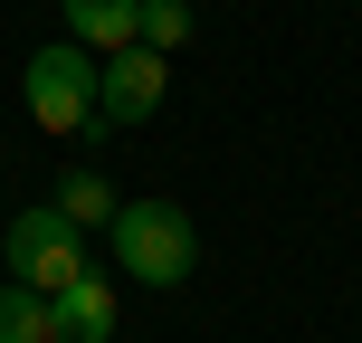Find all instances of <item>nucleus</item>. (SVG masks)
I'll return each mask as SVG.
<instances>
[{"label":"nucleus","instance_id":"1","mask_svg":"<svg viewBox=\"0 0 362 343\" xmlns=\"http://www.w3.org/2000/svg\"><path fill=\"white\" fill-rule=\"evenodd\" d=\"M105 238H115V267H124L134 286H181V277L200 267V229H191L181 200H124Z\"/></svg>","mask_w":362,"mask_h":343},{"label":"nucleus","instance_id":"2","mask_svg":"<svg viewBox=\"0 0 362 343\" xmlns=\"http://www.w3.org/2000/svg\"><path fill=\"white\" fill-rule=\"evenodd\" d=\"M95 67H105L95 48H76V38H48V48L19 67L29 124H38V134H95Z\"/></svg>","mask_w":362,"mask_h":343},{"label":"nucleus","instance_id":"3","mask_svg":"<svg viewBox=\"0 0 362 343\" xmlns=\"http://www.w3.org/2000/svg\"><path fill=\"white\" fill-rule=\"evenodd\" d=\"M10 277L38 286V296H67L76 277H95L86 267V229H67L57 210H19L10 219Z\"/></svg>","mask_w":362,"mask_h":343},{"label":"nucleus","instance_id":"4","mask_svg":"<svg viewBox=\"0 0 362 343\" xmlns=\"http://www.w3.org/2000/svg\"><path fill=\"white\" fill-rule=\"evenodd\" d=\"M163 86H172V57H153L144 38L115 48L105 67H95V134H134L153 105H163Z\"/></svg>","mask_w":362,"mask_h":343},{"label":"nucleus","instance_id":"5","mask_svg":"<svg viewBox=\"0 0 362 343\" xmlns=\"http://www.w3.org/2000/svg\"><path fill=\"white\" fill-rule=\"evenodd\" d=\"M57 19H67L76 48H105V57L144 38V0H57Z\"/></svg>","mask_w":362,"mask_h":343},{"label":"nucleus","instance_id":"6","mask_svg":"<svg viewBox=\"0 0 362 343\" xmlns=\"http://www.w3.org/2000/svg\"><path fill=\"white\" fill-rule=\"evenodd\" d=\"M57 343H115V277H76L57 296Z\"/></svg>","mask_w":362,"mask_h":343},{"label":"nucleus","instance_id":"7","mask_svg":"<svg viewBox=\"0 0 362 343\" xmlns=\"http://www.w3.org/2000/svg\"><path fill=\"white\" fill-rule=\"evenodd\" d=\"M48 210L67 219V229H115V210H124V200H115V181H105V172H67Z\"/></svg>","mask_w":362,"mask_h":343},{"label":"nucleus","instance_id":"8","mask_svg":"<svg viewBox=\"0 0 362 343\" xmlns=\"http://www.w3.org/2000/svg\"><path fill=\"white\" fill-rule=\"evenodd\" d=\"M0 343H57V296H38V286H0Z\"/></svg>","mask_w":362,"mask_h":343},{"label":"nucleus","instance_id":"9","mask_svg":"<svg viewBox=\"0 0 362 343\" xmlns=\"http://www.w3.org/2000/svg\"><path fill=\"white\" fill-rule=\"evenodd\" d=\"M181 38H191V0H144V48L172 57Z\"/></svg>","mask_w":362,"mask_h":343}]
</instances>
